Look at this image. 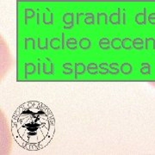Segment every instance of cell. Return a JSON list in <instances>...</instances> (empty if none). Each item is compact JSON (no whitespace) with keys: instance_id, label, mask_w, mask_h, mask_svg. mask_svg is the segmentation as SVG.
<instances>
[{"instance_id":"1","label":"cell","mask_w":155,"mask_h":155,"mask_svg":"<svg viewBox=\"0 0 155 155\" xmlns=\"http://www.w3.org/2000/svg\"><path fill=\"white\" fill-rule=\"evenodd\" d=\"M55 133V119L48 106L28 101L18 106L11 118V134L19 147L28 151L44 149Z\"/></svg>"}]
</instances>
